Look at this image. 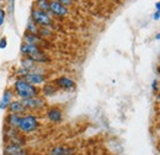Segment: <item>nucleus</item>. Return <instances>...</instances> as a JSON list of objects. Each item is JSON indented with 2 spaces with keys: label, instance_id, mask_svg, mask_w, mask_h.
<instances>
[{
  "label": "nucleus",
  "instance_id": "1",
  "mask_svg": "<svg viewBox=\"0 0 160 155\" xmlns=\"http://www.w3.org/2000/svg\"><path fill=\"white\" fill-rule=\"evenodd\" d=\"M14 92L16 94V96L20 100H27V98H31V97L38 96L40 90H38L37 86H33V85L28 84L25 79L19 78L14 82Z\"/></svg>",
  "mask_w": 160,
  "mask_h": 155
},
{
  "label": "nucleus",
  "instance_id": "28",
  "mask_svg": "<svg viewBox=\"0 0 160 155\" xmlns=\"http://www.w3.org/2000/svg\"><path fill=\"white\" fill-rule=\"evenodd\" d=\"M155 39H158V41H159V39H160V33H157V36H155Z\"/></svg>",
  "mask_w": 160,
  "mask_h": 155
},
{
  "label": "nucleus",
  "instance_id": "22",
  "mask_svg": "<svg viewBox=\"0 0 160 155\" xmlns=\"http://www.w3.org/2000/svg\"><path fill=\"white\" fill-rule=\"evenodd\" d=\"M56 1H58V2H60V4H63L64 6H70L72 4H73V0H56Z\"/></svg>",
  "mask_w": 160,
  "mask_h": 155
},
{
  "label": "nucleus",
  "instance_id": "5",
  "mask_svg": "<svg viewBox=\"0 0 160 155\" xmlns=\"http://www.w3.org/2000/svg\"><path fill=\"white\" fill-rule=\"evenodd\" d=\"M22 79H25L28 84H31L33 86H37V85H41V84H44L46 80H47V77L43 73L38 72V70H33V72H28Z\"/></svg>",
  "mask_w": 160,
  "mask_h": 155
},
{
  "label": "nucleus",
  "instance_id": "18",
  "mask_svg": "<svg viewBox=\"0 0 160 155\" xmlns=\"http://www.w3.org/2000/svg\"><path fill=\"white\" fill-rule=\"evenodd\" d=\"M49 4H51V0H36V9L49 12Z\"/></svg>",
  "mask_w": 160,
  "mask_h": 155
},
{
  "label": "nucleus",
  "instance_id": "12",
  "mask_svg": "<svg viewBox=\"0 0 160 155\" xmlns=\"http://www.w3.org/2000/svg\"><path fill=\"white\" fill-rule=\"evenodd\" d=\"M12 97H14V91L12 90H9V89L5 90L1 100H0V110H8L10 102L12 101Z\"/></svg>",
  "mask_w": 160,
  "mask_h": 155
},
{
  "label": "nucleus",
  "instance_id": "8",
  "mask_svg": "<svg viewBox=\"0 0 160 155\" xmlns=\"http://www.w3.org/2000/svg\"><path fill=\"white\" fill-rule=\"evenodd\" d=\"M21 53L28 58H33L36 56L41 54L43 51L40 48V46H35V44H28V43H22L21 44V48H20Z\"/></svg>",
  "mask_w": 160,
  "mask_h": 155
},
{
  "label": "nucleus",
  "instance_id": "27",
  "mask_svg": "<svg viewBox=\"0 0 160 155\" xmlns=\"http://www.w3.org/2000/svg\"><path fill=\"white\" fill-rule=\"evenodd\" d=\"M19 155H30V154H28V153H27V152H26V150H23V152H22V153H21V154H19Z\"/></svg>",
  "mask_w": 160,
  "mask_h": 155
},
{
  "label": "nucleus",
  "instance_id": "16",
  "mask_svg": "<svg viewBox=\"0 0 160 155\" xmlns=\"http://www.w3.org/2000/svg\"><path fill=\"white\" fill-rule=\"evenodd\" d=\"M23 41H25V43L35 44V46H40L42 43V38L38 35H32V33H28V32H26L23 35Z\"/></svg>",
  "mask_w": 160,
  "mask_h": 155
},
{
  "label": "nucleus",
  "instance_id": "24",
  "mask_svg": "<svg viewBox=\"0 0 160 155\" xmlns=\"http://www.w3.org/2000/svg\"><path fill=\"white\" fill-rule=\"evenodd\" d=\"M153 19L157 20V21L160 19V11H155V12H154V15H153Z\"/></svg>",
  "mask_w": 160,
  "mask_h": 155
},
{
  "label": "nucleus",
  "instance_id": "10",
  "mask_svg": "<svg viewBox=\"0 0 160 155\" xmlns=\"http://www.w3.org/2000/svg\"><path fill=\"white\" fill-rule=\"evenodd\" d=\"M75 149L67 145H56L51 149L49 155H74Z\"/></svg>",
  "mask_w": 160,
  "mask_h": 155
},
{
  "label": "nucleus",
  "instance_id": "13",
  "mask_svg": "<svg viewBox=\"0 0 160 155\" xmlns=\"http://www.w3.org/2000/svg\"><path fill=\"white\" fill-rule=\"evenodd\" d=\"M25 150V148L19 144H14V143H9L5 149H4V154L5 155H19Z\"/></svg>",
  "mask_w": 160,
  "mask_h": 155
},
{
  "label": "nucleus",
  "instance_id": "11",
  "mask_svg": "<svg viewBox=\"0 0 160 155\" xmlns=\"http://www.w3.org/2000/svg\"><path fill=\"white\" fill-rule=\"evenodd\" d=\"M8 111L10 113H16V115H21V116L26 113V108L22 105V101L21 100H15V101L12 100L10 102L9 107H8Z\"/></svg>",
  "mask_w": 160,
  "mask_h": 155
},
{
  "label": "nucleus",
  "instance_id": "15",
  "mask_svg": "<svg viewBox=\"0 0 160 155\" xmlns=\"http://www.w3.org/2000/svg\"><path fill=\"white\" fill-rule=\"evenodd\" d=\"M20 68L25 69L26 72H33V70H36V63H35L31 58L25 57V58L21 59Z\"/></svg>",
  "mask_w": 160,
  "mask_h": 155
},
{
  "label": "nucleus",
  "instance_id": "20",
  "mask_svg": "<svg viewBox=\"0 0 160 155\" xmlns=\"http://www.w3.org/2000/svg\"><path fill=\"white\" fill-rule=\"evenodd\" d=\"M5 16H6L5 10L0 8V26H2V23H4V21H5Z\"/></svg>",
  "mask_w": 160,
  "mask_h": 155
},
{
  "label": "nucleus",
  "instance_id": "14",
  "mask_svg": "<svg viewBox=\"0 0 160 155\" xmlns=\"http://www.w3.org/2000/svg\"><path fill=\"white\" fill-rule=\"evenodd\" d=\"M21 115H16V113H9L6 117V124L9 128H15L18 129L19 122H20Z\"/></svg>",
  "mask_w": 160,
  "mask_h": 155
},
{
  "label": "nucleus",
  "instance_id": "9",
  "mask_svg": "<svg viewBox=\"0 0 160 155\" xmlns=\"http://www.w3.org/2000/svg\"><path fill=\"white\" fill-rule=\"evenodd\" d=\"M46 117L52 123H60L62 119H63V112L58 107H51V108L47 110Z\"/></svg>",
  "mask_w": 160,
  "mask_h": 155
},
{
  "label": "nucleus",
  "instance_id": "17",
  "mask_svg": "<svg viewBox=\"0 0 160 155\" xmlns=\"http://www.w3.org/2000/svg\"><path fill=\"white\" fill-rule=\"evenodd\" d=\"M57 86L54 85V84H46L43 88H42V92H43V95L44 96H53L56 92H57Z\"/></svg>",
  "mask_w": 160,
  "mask_h": 155
},
{
  "label": "nucleus",
  "instance_id": "2",
  "mask_svg": "<svg viewBox=\"0 0 160 155\" xmlns=\"http://www.w3.org/2000/svg\"><path fill=\"white\" fill-rule=\"evenodd\" d=\"M40 127V122L36 115L33 113H25L22 115L18 126V131L22 134H28L35 132Z\"/></svg>",
  "mask_w": 160,
  "mask_h": 155
},
{
  "label": "nucleus",
  "instance_id": "23",
  "mask_svg": "<svg viewBox=\"0 0 160 155\" xmlns=\"http://www.w3.org/2000/svg\"><path fill=\"white\" fill-rule=\"evenodd\" d=\"M152 89L155 91L157 89H158V80L155 79V80H153V82H152Z\"/></svg>",
  "mask_w": 160,
  "mask_h": 155
},
{
  "label": "nucleus",
  "instance_id": "29",
  "mask_svg": "<svg viewBox=\"0 0 160 155\" xmlns=\"http://www.w3.org/2000/svg\"><path fill=\"white\" fill-rule=\"evenodd\" d=\"M158 100H159V103H160V94L158 95Z\"/></svg>",
  "mask_w": 160,
  "mask_h": 155
},
{
  "label": "nucleus",
  "instance_id": "21",
  "mask_svg": "<svg viewBox=\"0 0 160 155\" xmlns=\"http://www.w3.org/2000/svg\"><path fill=\"white\" fill-rule=\"evenodd\" d=\"M8 46V39L6 37H1L0 38V49H5Z\"/></svg>",
  "mask_w": 160,
  "mask_h": 155
},
{
  "label": "nucleus",
  "instance_id": "6",
  "mask_svg": "<svg viewBox=\"0 0 160 155\" xmlns=\"http://www.w3.org/2000/svg\"><path fill=\"white\" fill-rule=\"evenodd\" d=\"M69 10L67 6H64L63 4H60L56 0H51V4H49V14L52 16H56V18H65L68 15Z\"/></svg>",
  "mask_w": 160,
  "mask_h": 155
},
{
  "label": "nucleus",
  "instance_id": "4",
  "mask_svg": "<svg viewBox=\"0 0 160 155\" xmlns=\"http://www.w3.org/2000/svg\"><path fill=\"white\" fill-rule=\"evenodd\" d=\"M21 101H22V105L25 106L26 111H37L46 106L44 98L41 96H35L27 98V100H21Z\"/></svg>",
  "mask_w": 160,
  "mask_h": 155
},
{
  "label": "nucleus",
  "instance_id": "26",
  "mask_svg": "<svg viewBox=\"0 0 160 155\" xmlns=\"http://www.w3.org/2000/svg\"><path fill=\"white\" fill-rule=\"evenodd\" d=\"M14 2H15V0H11V4H10V10H11V12H12V10H14Z\"/></svg>",
  "mask_w": 160,
  "mask_h": 155
},
{
  "label": "nucleus",
  "instance_id": "7",
  "mask_svg": "<svg viewBox=\"0 0 160 155\" xmlns=\"http://www.w3.org/2000/svg\"><path fill=\"white\" fill-rule=\"evenodd\" d=\"M54 85L57 86V89H60V90H74L77 84L73 79L68 77H59L54 80Z\"/></svg>",
  "mask_w": 160,
  "mask_h": 155
},
{
  "label": "nucleus",
  "instance_id": "30",
  "mask_svg": "<svg viewBox=\"0 0 160 155\" xmlns=\"http://www.w3.org/2000/svg\"><path fill=\"white\" fill-rule=\"evenodd\" d=\"M0 1H1V0H0Z\"/></svg>",
  "mask_w": 160,
  "mask_h": 155
},
{
  "label": "nucleus",
  "instance_id": "19",
  "mask_svg": "<svg viewBox=\"0 0 160 155\" xmlns=\"http://www.w3.org/2000/svg\"><path fill=\"white\" fill-rule=\"evenodd\" d=\"M38 31H40V27L30 19V21L27 22V28H26V32L28 33H32V35H38Z\"/></svg>",
  "mask_w": 160,
  "mask_h": 155
},
{
  "label": "nucleus",
  "instance_id": "3",
  "mask_svg": "<svg viewBox=\"0 0 160 155\" xmlns=\"http://www.w3.org/2000/svg\"><path fill=\"white\" fill-rule=\"evenodd\" d=\"M31 20L37 25V26H42V27H52L53 26V19L52 15L49 12L42 11L38 9H33L31 12Z\"/></svg>",
  "mask_w": 160,
  "mask_h": 155
},
{
  "label": "nucleus",
  "instance_id": "25",
  "mask_svg": "<svg viewBox=\"0 0 160 155\" xmlns=\"http://www.w3.org/2000/svg\"><path fill=\"white\" fill-rule=\"evenodd\" d=\"M155 10H157V11H160V1H158V2L155 4Z\"/></svg>",
  "mask_w": 160,
  "mask_h": 155
}]
</instances>
